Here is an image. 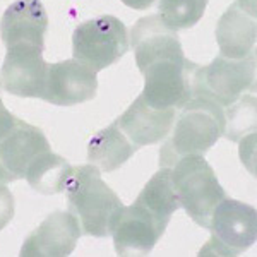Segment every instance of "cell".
I'll list each match as a JSON object with an SVG mask.
<instances>
[{
	"label": "cell",
	"mask_w": 257,
	"mask_h": 257,
	"mask_svg": "<svg viewBox=\"0 0 257 257\" xmlns=\"http://www.w3.org/2000/svg\"><path fill=\"white\" fill-rule=\"evenodd\" d=\"M96 72L76 59L48 64L41 99L57 106H72L96 96Z\"/></svg>",
	"instance_id": "9"
},
{
	"label": "cell",
	"mask_w": 257,
	"mask_h": 257,
	"mask_svg": "<svg viewBox=\"0 0 257 257\" xmlns=\"http://www.w3.org/2000/svg\"><path fill=\"white\" fill-rule=\"evenodd\" d=\"M50 149L41 128L19 120L9 134L0 139V182L9 184L24 178L31 161Z\"/></svg>",
	"instance_id": "11"
},
{
	"label": "cell",
	"mask_w": 257,
	"mask_h": 257,
	"mask_svg": "<svg viewBox=\"0 0 257 257\" xmlns=\"http://www.w3.org/2000/svg\"><path fill=\"white\" fill-rule=\"evenodd\" d=\"M14 196L9 189L4 185V182H0V230L4 226H7V223L14 218Z\"/></svg>",
	"instance_id": "20"
},
{
	"label": "cell",
	"mask_w": 257,
	"mask_h": 257,
	"mask_svg": "<svg viewBox=\"0 0 257 257\" xmlns=\"http://www.w3.org/2000/svg\"><path fill=\"white\" fill-rule=\"evenodd\" d=\"M211 238L201 255H240L255 243L257 211L254 206L225 197L211 214Z\"/></svg>",
	"instance_id": "6"
},
{
	"label": "cell",
	"mask_w": 257,
	"mask_h": 257,
	"mask_svg": "<svg viewBox=\"0 0 257 257\" xmlns=\"http://www.w3.org/2000/svg\"><path fill=\"white\" fill-rule=\"evenodd\" d=\"M138 146L127 139L117 122L99 131L88 144V161L99 168V172L110 173L122 167L138 151Z\"/></svg>",
	"instance_id": "17"
},
{
	"label": "cell",
	"mask_w": 257,
	"mask_h": 257,
	"mask_svg": "<svg viewBox=\"0 0 257 257\" xmlns=\"http://www.w3.org/2000/svg\"><path fill=\"white\" fill-rule=\"evenodd\" d=\"M69 211L77 218L82 235L110 237L123 209L120 197L103 182L94 165L72 167L65 185Z\"/></svg>",
	"instance_id": "1"
},
{
	"label": "cell",
	"mask_w": 257,
	"mask_h": 257,
	"mask_svg": "<svg viewBox=\"0 0 257 257\" xmlns=\"http://www.w3.org/2000/svg\"><path fill=\"white\" fill-rule=\"evenodd\" d=\"M70 173H72V167L69 161L52 153L50 149L31 161L24 178L36 192L52 196V194H59L65 190Z\"/></svg>",
	"instance_id": "18"
},
{
	"label": "cell",
	"mask_w": 257,
	"mask_h": 257,
	"mask_svg": "<svg viewBox=\"0 0 257 257\" xmlns=\"http://www.w3.org/2000/svg\"><path fill=\"white\" fill-rule=\"evenodd\" d=\"M225 110L202 96L190 98L180 108L170 139L160 149V165L170 167L182 156L209 151L225 134Z\"/></svg>",
	"instance_id": "2"
},
{
	"label": "cell",
	"mask_w": 257,
	"mask_h": 257,
	"mask_svg": "<svg viewBox=\"0 0 257 257\" xmlns=\"http://www.w3.org/2000/svg\"><path fill=\"white\" fill-rule=\"evenodd\" d=\"M255 12V0H237L219 18L216 41L223 57L245 59L254 53L257 35Z\"/></svg>",
	"instance_id": "14"
},
{
	"label": "cell",
	"mask_w": 257,
	"mask_h": 257,
	"mask_svg": "<svg viewBox=\"0 0 257 257\" xmlns=\"http://www.w3.org/2000/svg\"><path fill=\"white\" fill-rule=\"evenodd\" d=\"M177 117L175 108H155L143 96L134 99L128 108L115 120L134 146L156 144L170 134Z\"/></svg>",
	"instance_id": "16"
},
{
	"label": "cell",
	"mask_w": 257,
	"mask_h": 257,
	"mask_svg": "<svg viewBox=\"0 0 257 257\" xmlns=\"http://www.w3.org/2000/svg\"><path fill=\"white\" fill-rule=\"evenodd\" d=\"M125 24L115 16H99L79 24L72 33L74 59L94 72L110 67L128 52Z\"/></svg>",
	"instance_id": "5"
},
{
	"label": "cell",
	"mask_w": 257,
	"mask_h": 257,
	"mask_svg": "<svg viewBox=\"0 0 257 257\" xmlns=\"http://www.w3.org/2000/svg\"><path fill=\"white\" fill-rule=\"evenodd\" d=\"M172 185L180 208L199 226L209 228L211 214L226 192L204 156L187 155L177 160L172 168Z\"/></svg>",
	"instance_id": "3"
},
{
	"label": "cell",
	"mask_w": 257,
	"mask_h": 257,
	"mask_svg": "<svg viewBox=\"0 0 257 257\" xmlns=\"http://www.w3.org/2000/svg\"><path fill=\"white\" fill-rule=\"evenodd\" d=\"M123 4H125L127 7H131V9H136V11H146L149 7L153 6V4L156 2V0H122Z\"/></svg>",
	"instance_id": "22"
},
{
	"label": "cell",
	"mask_w": 257,
	"mask_h": 257,
	"mask_svg": "<svg viewBox=\"0 0 257 257\" xmlns=\"http://www.w3.org/2000/svg\"><path fill=\"white\" fill-rule=\"evenodd\" d=\"M128 43L134 50L136 64L139 70H144L156 60L185 57L177 31L165 26L158 16L141 18L132 26Z\"/></svg>",
	"instance_id": "15"
},
{
	"label": "cell",
	"mask_w": 257,
	"mask_h": 257,
	"mask_svg": "<svg viewBox=\"0 0 257 257\" xmlns=\"http://www.w3.org/2000/svg\"><path fill=\"white\" fill-rule=\"evenodd\" d=\"M248 91H255V52L245 59L218 55L206 67L196 65L192 76V98L202 96L228 108Z\"/></svg>",
	"instance_id": "4"
},
{
	"label": "cell",
	"mask_w": 257,
	"mask_h": 257,
	"mask_svg": "<svg viewBox=\"0 0 257 257\" xmlns=\"http://www.w3.org/2000/svg\"><path fill=\"white\" fill-rule=\"evenodd\" d=\"M168 226V221L143 202L134 201L123 208L111 237L118 255H146L153 250Z\"/></svg>",
	"instance_id": "8"
},
{
	"label": "cell",
	"mask_w": 257,
	"mask_h": 257,
	"mask_svg": "<svg viewBox=\"0 0 257 257\" xmlns=\"http://www.w3.org/2000/svg\"><path fill=\"white\" fill-rule=\"evenodd\" d=\"M208 0H160L158 18L173 31L189 30L202 18Z\"/></svg>",
	"instance_id": "19"
},
{
	"label": "cell",
	"mask_w": 257,
	"mask_h": 257,
	"mask_svg": "<svg viewBox=\"0 0 257 257\" xmlns=\"http://www.w3.org/2000/svg\"><path fill=\"white\" fill-rule=\"evenodd\" d=\"M82 235L77 218L70 211H57L31 231L21 247L23 257H65L72 254Z\"/></svg>",
	"instance_id": "13"
},
{
	"label": "cell",
	"mask_w": 257,
	"mask_h": 257,
	"mask_svg": "<svg viewBox=\"0 0 257 257\" xmlns=\"http://www.w3.org/2000/svg\"><path fill=\"white\" fill-rule=\"evenodd\" d=\"M48 14L40 0H16L0 19V38L4 47H33L45 50Z\"/></svg>",
	"instance_id": "12"
},
{
	"label": "cell",
	"mask_w": 257,
	"mask_h": 257,
	"mask_svg": "<svg viewBox=\"0 0 257 257\" xmlns=\"http://www.w3.org/2000/svg\"><path fill=\"white\" fill-rule=\"evenodd\" d=\"M48 64L43 50L33 47L7 48L0 81L7 93L21 98H41L47 82Z\"/></svg>",
	"instance_id": "10"
},
{
	"label": "cell",
	"mask_w": 257,
	"mask_h": 257,
	"mask_svg": "<svg viewBox=\"0 0 257 257\" xmlns=\"http://www.w3.org/2000/svg\"><path fill=\"white\" fill-rule=\"evenodd\" d=\"M0 84H2V81H0ZM18 122H19V118L14 117V115H12L11 111L4 106L2 98H0V139L6 138L12 128L16 127V123Z\"/></svg>",
	"instance_id": "21"
},
{
	"label": "cell",
	"mask_w": 257,
	"mask_h": 257,
	"mask_svg": "<svg viewBox=\"0 0 257 257\" xmlns=\"http://www.w3.org/2000/svg\"><path fill=\"white\" fill-rule=\"evenodd\" d=\"M196 65L185 57L153 62L141 72L144 76L141 96L155 108L180 110L192 98V76Z\"/></svg>",
	"instance_id": "7"
}]
</instances>
